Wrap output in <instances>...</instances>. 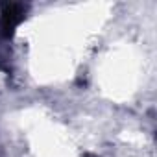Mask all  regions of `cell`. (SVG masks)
I'll use <instances>...</instances> for the list:
<instances>
[{
	"label": "cell",
	"mask_w": 157,
	"mask_h": 157,
	"mask_svg": "<svg viewBox=\"0 0 157 157\" xmlns=\"http://www.w3.org/2000/svg\"><path fill=\"white\" fill-rule=\"evenodd\" d=\"M89 157H93V155H89Z\"/></svg>",
	"instance_id": "cell-2"
},
{
	"label": "cell",
	"mask_w": 157,
	"mask_h": 157,
	"mask_svg": "<svg viewBox=\"0 0 157 157\" xmlns=\"http://www.w3.org/2000/svg\"><path fill=\"white\" fill-rule=\"evenodd\" d=\"M24 17H26L24 4H17V2L0 4V35L4 39L13 37L17 26L24 21Z\"/></svg>",
	"instance_id": "cell-1"
}]
</instances>
